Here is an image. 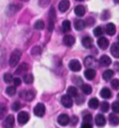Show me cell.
<instances>
[{"label": "cell", "mask_w": 119, "mask_h": 128, "mask_svg": "<svg viewBox=\"0 0 119 128\" xmlns=\"http://www.w3.org/2000/svg\"><path fill=\"white\" fill-rule=\"evenodd\" d=\"M21 55H22L21 50H19V49L13 50V52L11 53L10 59H9V65H10L11 67H15L18 64V62H19L20 58H21Z\"/></svg>", "instance_id": "1"}, {"label": "cell", "mask_w": 119, "mask_h": 128, "mask_svg": "<svg viewBox=\"0 0 119 128\" xmlns=\"http://www.w3.org/2000/svg\"><path fill=\"white\" fill-rule=\"evenodd\" d=\"M45 112H46V108H45L44 104H42V102H39V104L34 108L35 115L38 116V117H42V116H44Z\"/></svg>", "instance_id": "2"}, {"label": "cell", "mask_w": 119, "mask_h": 128, "mask_svg": "<svg viewBox=\"0 0 119 128\" xmlns=\"http://www.w3.org/2000/svg\"><path fill=\"white\" fill-rule=\"evenodd\" d=\"M55 20H56V13H55V9L52 7L49 12V32H52L54 30Z\"/></svg>", "instance_id": "3"}, {"label": "cell", "mask_w": 119, "mask_h": 128, "mask_svg": "<svg viewBox=\"0 0 119 128\" xmlns=\"http://www.w3.org/2000/svg\"><path fill=\"white\" fill-rule=\"evenodd\" d=\"M20 96L22 98H24L25 100H28V102H31L35 98V92L34 91H23L20 93Z\"/></svg>", "instance_id": "4"}, {"label": "cell", "mask_w": 119, "mask_h": 128, "mask_svg": "<svg viewBox=\"0 0 119 128\" xmlns=\"http://www.w3.org/2000/svg\"><path fill=\"white\" fill-rule=\"evenodd\" d=\"M68 67H69V69H70L71 71H73V72H77V71H80V70L82 69V64L80 63L78 60H76V59H72V60L69 61Z\"/></svg>", "instance_id": "5"}, {"label": "cell", "mask_w": 119, "mask_h": 128, "mask_svg": "<svg viewBox=\"0 0 119 128\" xmlns=\"http://www.w3.org/2000/svg\"><path fill=\"white\" fill-rule=\"evenodd\" d=\"M61 102H62V104H63L65 108H71V106H72V104H73V102H72V98H71V96H68V95L62 96V98H61Z\"/></svg>", "instance_id": "6"}, {"label": "cell", "mask_w": 119, "mask_h": 128, "mask_svg": "<svg viewBox=\"0 0 119 128\" xmlns=\"http://www.w3.org/2000/svg\"><path fill=\"white\" fill-rule=\"evenodd\" d=\"M29 118H30V116H29L28 112H21L18 114V122H19V124H21V125L27 123L28 120H29Z\"/></svg>", "instance_id": "7"}, {"label": "cell", "mask_w": 119, "mask_h": 128, "mask_svg": "<svg viewBox=\"0 0 119 128\" xmlns=\"http://www.w3.org/2000/svg\"><path fill=\"white\" fill-rule=\"evenodd\" d=\"M69 117H68L67 114H61L59 117H58V123L62 126H66L69 123Z\"/></svg>", "instance_id": "8"}, {"label": "cell", "mask_w": 119, "mask_h": 128, "mask_svg": "<svg viewBox=\"0 0 119 128\" xmlns=\"http://www.w3.org/2000/svg\"><path fill=\"white\" fill-rule=\"evenodd\" d=\"M85 65L88 68H92L93 69V67H95V65H96L95 58L93 56H87L85 59Z\"/></svg>", "instance_id": "9"}, {"label": "cell", "mask_w": 119, "mask_h": 128, "mask_svg": "<svg viewBox=\"0 0 119 128\" xmlns=\"http://www.w3.org/2000/svg\"><path fill=\"white\" fill-rule=\"evenodd\" d=\"M14 127V116L8 115L4 120V128H13Z\"/></svg>", "instance_id": "10"}, {"label": "cell", "mask_w": 119, "mask_h": 128, "mask_svg": "<svg viewBox=\"0 0 119 128\" xmlns=\"http://www.w3.org/2000/svg\"><path fill=\"white\" fill-rule=\"evenodd\" d=\"M94 120H95V124L99 127H102L106 124V119H105L104 115H102V114H97Z\"/></svg>", "instance_id": "11"}, {"label": "cell", "mask_w": 119, "mask_h": 128, "mask_svg": "<svg viewBox=\"0 0 119 128\" xmlns=\"http://www.w3.org/2000/svg\"><path fill=\"white\" fill-rule=\"evenodd\" d=\"M97 44H98V46L101 48V49H106V48H108V46H109V42H108V40L106 38H103L102 36V38H98Z\"/></svg>", "instance_id": "12"}, {"label": "cell", "mask_w": 119, "mask_h": 128, "mask_svg": "<svg viewBox=\"0 0 119 128\" xmlns=\"http://www.w3.org/2000/svg\"><path fill=\"white\" fill-rule=\"evenodd\" d=\"M64 44L67 46H73V44H74V42H75V40H74V38L72 36H70V34H66L65 36H64Z\"/></svg>", "instance_id": "13"}, {"label": "cell", "mask_w": 119, "mask_h": 128, "mask_svg": "<svg viewBox=\"0 0 119 128\" xmlns=\"http://www.w3.org/2000/svg\"><path fill=\"white\" fill-rule=\"evenodd\" d=\"M68 7H69V1H68V0H62V1L59 3V10H60L62 13L66 12L68 9Z\"/></svg>", "instance_id": "14"}, {"label": "cell", "mask_w": 119, "mask_h": 128, "mask_svg": "<svg viewBox=\"0 0 119 128\" xmlns=\"http://www.w3.org/2000/svg\"><path fill=\"white\" fill-rule=\"evenodd\" d=\"M95 75H96V73H95V70H94V69H92V68H88V69L85 70V77L87 79V80H92V79H94Z\"/></svg>", "instance_id": "15"}, {"label": "cell", "mask_w": 119, "mask_h": 128, "mask_svg": "<svg viewBox=\"0 0 119 128\" xmlns=\"http://www.w3.org/2000/svg\"><path fill=\"white\" fill-rule=\"evenodd\" d=\"M111 54L116 57V58H119V44L118 42H114L112 46H111Z\"/></svg>", "instance_id": "16"}, {"label": "cell", "mask_w": 119, "mask_h": 128, "mask_svg": "<svg viewBox=\"0 0 119 128\" xmlns=\"http://www.w3.org/2000/svg\"><path fill=\"white\" fill-rule=\"evenodd\" d=\"M74 28H75V30H77V31L84 30L85 28V22L83 21V20H81V19L75 20V21H74Z\"/></svg>", "instance_id": "17"}, {"label": "cell", "mask_w": 119, "mask_h": 128, "mask_svg": "<svg viewBox=\"0 0 119 128\" xmlns=\"http://www.w3.org/2000/svg\"><path fill=\"white\" fill-rule=\"evenodd\" d=\"M99 63L101 66H109L111 64V59L107 55H102L99 59Z\"/></svg>", "instance_id": "18"}, {"label": "cell", "mask_w": 119, "mask_h": 128, "mask_svg": "<svg viewBox=\"0 0 119 128\" xmlns=\"http://www.w3.org/2000/svg\"><path fill=\"white\" fill-rule=\"evenodd\" d=\"M74 13H75L76 16H78V17L84 16L85 14V6H83V5H77V6L74 8Z\"/></svg>", "instance_id": "19"}, {"label": "cell", "mask_w": 119, "mask_h": 128, "mask_svg": "<svg viewBox=\"0 0 119 128\" xmlns=\"http://www.w3.org/2000/svg\"><path fill=\"white\" fill-rule=\"evenodd\" d=\"M105 30H106V32H107L109 36H113V34H115L116 28H115V25H114L113 23H109V24L106 25Z\"/></svg>", "instance_id": "20"}, {"label": "cell", "mask_w": 119, "mask_h": 128, "mask_svg": "<svg viewBox=\"0 0 119 128\" xmlns=\"http://www.w3.org/2000/svg\"><path fill=\"white\" fill-rule=\"evenodd\" d=\"M109 122L111 125L113 126H116L119 124V117L115 114V113H111L109 115Z\"/></svg>", "instance_id": "21"}, {"label": "cell", "mask_w": 119, "mask_h": 128, "mask_svg": "<svg viewBox=\"0 0 119 128\" xmlns=\"http://www.w3.org/2000/svg\"><path fill=\"white\" fill-rule=\"evenodd\" d=\"M82 44L85 48H90L92 46V38L89 36H85L82 40Z\"/></svg>", "instance_id": "22"}, {"label": "cell", "mask_w": 119, "mask_h": 128, "mask_svg": "<svg viewBox=\"0 0 119 128\" xmlns=\"http://www.w3.org/2000/svg\"><path fill=\"white\" fill-rule=\"evenodd\" d=\"M98 106H99V102H98V100H97L96 98H92L89 100V102H88V106H89L90 108L95 110V108H98Z\"/></svg>", "instance_id": "23"}, {"label": "cell", "mask_w": 119, "mask_h": 128, "mask_svg": "<svg viewBox=\"0 0 119 128\" xmlns=\"http://www.w3.org/2000/svg\"><path fill=\"white\" fill-rule=\"evenodd\" d=\"M28 69H29V66H28V64L27 63H22L20 64V66L17 68V70H16V74H22V73H24V72H27L28 71Z\"/></svg>", "instance_id": "24"}, {"label": "cell", "mask_w": 119, "mask_h": 128, "mask_svg": "<svg viewBox=\"0 0 119 128\" xmlns=\"http://www.w3.org/2000/svg\"><path fill=\"white\" fill-rule=\"evenodd\" d=\"M100 96H101L103 98L108 100V98H110L112 96V94H111V91H110L109 89H107V88H103V89L101 90V92H100Z\"/></svg>", "instance_id": "25"}, {"label": "cell", "mask_w": 119, "mask_h": 128, "mask_svg": "<svg viewBox=\"0 0 119 128\" xmlns=\"http://www.w3.org/2000/svg\"><path fill=\"white\" fill-rule=\"evenodd\" d=\"M113 75H114V72L112 71V70H110V69H108V70H105L104 72H103V75H102V77H103V79L104 80H110L112 77H113Z\"/></svg>", "instance_id": "26"}, {"label": "cell", "mask_w": 119, "mask_h": 128, "mask_svg": "<svg viewBox=\"0 0 119 128\" xmlns=\"http://www.w3.org/2000/svg\"><path fill=\"white\" fill-rule=\"evenodd\" d=\"M20 8H21L20 5H15V4H13V5H10V6L8 7L7 12H8V14H14V13H16V12L19 11Z\"/></svg>", "instance_id": "27"}, {"label": "cell", "mask_w": 119, "mask_h": 128, "mask_svg": "<svg viewBox=\"0 0 119 128\" xmlns=\"http://www.w3.org/2000/svg\"><path fill=\"white\" fill-rule=\"evenodd\" d=\"M68 95L70 96H74V98H76V96H77V89H76L75 87H72V86L68 87Z\"/></svg>", "instance_id": "28"}, {"label": "cell", "mask_w": 119, "mask_h": 128, "mask_svg": "<svg viewBox=\"0 0 119 128\" xmlns=\"http://www.w3.org/2000/svg\"><path fill=\"white\" fill-rule=\"evenodd\" d=\"M62 27H63V32H68L70 31V22H69L68 20H65V21L63 22Z\"/></svg>", "instance_id": "29"}, {"label": "cell", "mask_w": 119, "mask_h": 128, "mask_svg": "<svg viewBox=\"0 0 119 128\" xmlns=\"http://www.w3.org/2000/svg\"><path fill=\"white\" fill-rule=\"evenodd\" d=\"M82 91L84 92V94H85V95H89V94H91L92 89H91V87H90L89 85H87V84H83V85H82Z\"/></svg>", "instance_id": "30"}, {"label": "cell", "mask_w": 119, "mask_h": 128, "mask_svg": "<svg viewBox=\"0 0 119 128\" xmlns=\"http://www.w3.org/2000/svg\"><path fill=\"white\" fill-rule=\"evenodd\" d=\"M7 113V106L4 104H0V119H3Z\"/></svg>", "instance_id": "31"}, {"label": "cell", "mask_w": 119, "mask_h": 128, "mask_svg": "<svg viewBox=\"0 0 119 128\" xmlns=\"http://www.w3.org/2000/svg\"><path fill=\"white\" fill-rule=\"evenodd\" d=\"M23 80H24V82H25L26 84L30 85V84H32V83H33V81H34V77H33V75H32V74H26V75L24 76Z\"/></svg>", "instance_id": "32"}, {"label": "cell", "mask_w": 119, "mask_h": 128, "mask_svg": "<svg viewBox=\"0 0 119 128\" xmlns=\"http://www.w3.org/2000/svg\"><path fill=\"white\" fill-rule=\"evenodd\" d=\"M35 29L36 30H43L44 27H45V24H44V21L42 20H38L36 23H35Z\"/></svg>", "instance_id": "33"}, {"label": "cell", "mask_w": 119, "mask_h": 128, "mask_svg": "<svg viewBox=\"0 0 119 128\" xmlns=\"http://www.w3.org/2000/svg\"><path fill=\"white\" fill-rule=\"evenodd\" d=\"M6 94L8 95V96H14L15 94H16V88L15 87H12V86H10V87H7V89H6Z\"/></svg>", "instance_id": "34"}, {"label": "cell", "mask_w": 119, "mask_h": 128, "mask_svg": "<svg viewBox=\"0 0 119 128\" xmlns=\"http://www.w3.org/2000/svg\"><path fill=\"white\" fill-rule=\"evenodd\" d=\"M3 80L6 83H11L13 81V77H12V75L10 73H5L4 76H3Z\"/></svg>", "instance_id": "35"}, {"label": "cell", "mask_w": 119, "mask_h": 128, "mask_svg": "<svg viewBox=\"0 0 119 128\" xmlns=\"http://www.w3.org/2000/svg\"><path fill=\"white\" fill-rule=\"evenodd\" d=\"M41 51H42V49H41L40 46H34V48L31 49V53L33 55H39V54H41Z\"/></svg>", "instance_id": "36"}, {"label": "cell", "mask_w": 119, "mask_h": 128, "mask_svg": "<svg viewBox=\"0 0 119 128\" xmlns=\"http://www.w3.org/2000/svg\"><path fill=\"white\" fill-rule=\"evenodd\" d=\"M100 108H101V110L103 112H107L109 110V104L107 102H101Z\"/></svg>", "instance_id": "37"}, {"label": "cell", "mask_w": 119, "mask_h": 128, "mask_svg": "<svg viewBox=\"0 0 119 128\" xmlns=\"http://www.w3.org/2000/svg\"><path fill=\"white\" fill-rule=\"evenodd\" d=\"M93 34H94L95 36H102V34H103L102 28L101 27H97V28H95L94 31H93Z\"/></svg>", "instance_id": "38"}, {"label": "cell", "mask_w": 119, "mask_h": 128, "mask_svg": "<svg viewBox=\"0 0 119 128\" xmlns=\"http://www.w3.org/2000/svg\"><path fill=\"white\" fill-rule=\"evenodd\" d=\"M111 87L114 90H118L119 89V80L118 79H113L111 81Z\"/></svg>", "instance_id": "39"}, {"label": "cell", "mask_w": 119, "mask_h": 128, "mask_svg": "<svg viewBox=\"0 0 119 128\" xmlns=\"http://www.w3.org/2000/svg\"><path fill=\"white\" fill-rule=\"evenodd\" d=\"M112 110L116 113H119V102H114L112 104Z\"/></svg>", "instance_id": "40"}, {"label": "cell", "mask_w": 119, "mask_h": 128, "mask_svg": "<svg viewBox=\"0 0 119 128\" xmlns=\"http://www.w3.org/2000/svg\"><path fill=\"white\" fill-rule=\"evenodd\" d=\"M20 108H21V104H20L19 102H15L12 104V110H13L14 112H17Z\"/></svg>", "instance_id": "41"}, {"label": "cell", "mask_w": 119, "mask_h": 128, "mask_svg": "<svg viewBox=\"0 0 119 128\" xmlns=\"http://www.w3.org/2000/svg\"><path fill=\"white\" fill-rule=\"evenodd\" d=\"M50 2H51V0H39V4H40V6H42V7L48 6V5L50 4Z\"/></svg>", "instance_id": "42"}, {"label": "cell", "mask_w": 119, "mask_h": 128, "mask_svg": "<svg viewBox=\"0 0 119 128\" xmlns=\"http://www.w3.org/2000/svg\"><path fill=\"white\" fill-rule=\"evenodd\" d=\"M91 120H92V117L90 114H86L84 116V122H86V123H91Z\"/></svg>", "instance_id": "43"}, {"label": "cell", "mask_w": 119, "mask_h": 128, "mask_svg": "<svg viewBox=\"0 0 119 128\" xmlns=\"http://www.w3.org/2000/svg\"><path fill=\"white\" fill-rule=\"evenodd\" d=\"M94 22H95V21H94V19L89 17V18H87V20L85 21V25H88V26H92V25L94 24Z\"/></svg>", "instance_id": "44"}, {"label": "cell", "mask_w": 119, "mask_h": 128, "mask_svg": "<svg viewBox=\"0 0 119 128\" xmlns=\"http://www.w3.org/2000/svg\"><path fill=\"white\" fill-rule=\"evenodd\" d=\"M109 16H110L109 12L105 10V11H103V13L101 14V19L102 20H106V19H108V18H109Z\"/></svg>", "instance_id": "45"}, {"label": "cell", "mask_w": 119, "mask_h": 128, "mask_svg": "<svg viewBox=\"0 0 119 128\" xmlns=\"http://www.w3.org/2000/svg\"><path fill=\"white\" fill-rule=\"evenodd\" d=\"M13 82H14L15 87H17V86H20V85H21V79H20V78H15V79H13Z\"/></svg>", "instance_id": "46"}, {"label": "cell", "mask_w": 119, "mask_h": 128, "mask_svg": "<svg viewBox=\"0 0 119 128\" xmlns=\"http://www.w3.org/2000/svg\"><path fill=\"white\" fill-rule=\"evenodd\" d=\"M81 128H92V124L91 123H86V122H84V124L82 125Z\"/></svg>", "instance_id": "47"}, {"label": "cell", "mask_w": 119, "mask_h": 128, "mask_svg": "<svg viewBox=\"0 0 119 128\" xmlns=\"http://www.w3.org/2000/svg\"><path fill=\"white\" fill-rule=\"evenodd\" d=\"M72 79H73V82H74V83H75V82H77V83H78V84H82V83H83V82H82V79H81V78H80V77H72ZM82 85H83V84H82Z\"/></svg>", "instance_id": "48"}, {"label": "cell", "mask_w": 119, "mask_h": 128, "mask_svg": "<svg viewBox=\"0 0 119 128\" xmlns=\"http://www.w3.org/2000/svg\"><path fill=\"white\" fill-rule=\"evenodd\" d=\"M77 123V117L76 116H73L72 117V121H71V125H74Z\"/></svg>", "instance_id": "49"}, {"label": "cell", "mask_w": 119, "mask_h": 128, "mask_svg": "<svg viewBox=\"0 0 119 128\" xmlns=\"http://www.w3.org/2000/svg\"><path fill=\"white\" fill-rule=\"evenodd\" d=\"M114 68H115V69H119V62H116V63H115Z\"/></svg>", "instance_id": "50"}, {"label": "cell", "mask_w": 119, "mask_h": 128, "mask_svg": "<svg viewBox=\"0 0 119 128\" xmlns=\"http://www.w3.org/2000/svg\"><path fill=\"white\" fill-rule=\"evenodd\" d=\"M114 2L115 3H119V0H114Z\"/></svg>", "instance_id": "51"}, {"label": "cell", "mask_w": 119, "mask_h": 128, "mask_svg": "<svg viewBox=\"0 0 119 128\" xmlns=\"http://www.w3.org/2000/svg\"><path fill=\"white\" fill-rule=\"evenodd\" d=\"M76 1H83V0H76Z\"/></svg>", "instance_id": "52"}, {"label": "cell", "mask_w": 119, "mask_h": 128, "mask_svg": "<svg viewBox=\"0 0 119 128\" xmlns=\"http://www.w3.org/2000/svg\"><path fill=\"white\" fill-rule=\"evenodd\" d=\"M22 1H28V0H22Z\"/></svg>", "instance_id": "53"}, {"label": "cell", "mask_w": 119, "mask_h": 128, "mask_svg": "<svg viewBox=\"0 0 119 128\" xmlns=\"http://www.w3.org/2000/svg\"><path fill=\"white\" fill-rule=\"evenodd\" d=\"M117 98H119V94H118V96H117Z\"/></svg>", "instance_id": "54"}, {"label": "cell", "mask_w": 119, "mask_h": 128, "mask_svg": "<svg viewBox=\"0 0 119 128\" xmlns=\"http://www.w3.org/2000/svg\"><path fill=\"white\" fill-rule=\"evenodd\" d=\"M118 40H119V36H118Z\"/></svg>", "instance_id": "55"}]
</instances>
